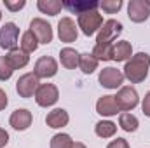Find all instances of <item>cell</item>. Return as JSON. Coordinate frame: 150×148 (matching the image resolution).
Masks as SVG:
<instances>
[{"label":"cell","instance_id":"obj_6","mask_svg":"<svg viewBox=\"0 0 150 148\" xmlns=\"http://www.w3.org/2000/svg\"><path fill=\"white\" fill-rule=\"evenodd\" d=\"M124 26L117 19H107L103 21L98 35H96V44H113V40L122 33Z\"/></svg>","mask_w":150,"mask_h":148},{"label":"cell","instance_id":"obj_34","mask_svg":"<svg viewBox=\"0 0 150 148\" xmlns=\"http://www.w3.org/2000/svg\"><path fill=\"white\" fill-rule=\"evenodd\" d=\"M72 148H87L84 143H80V141H74V145H72Z\"/></svg>","mask_w":150,"mask_h":148},{"label":"cell","instance_id":"obj_17","mask_svg":"<svg viewBox=\"0 0 150 148\" xmlns=\"http://www.w3.org/2000/svg\"><path fill=\"white\" fill-rule=\"evenodd\" d=\"M5 58H7L9 65L12 66V70H21V68H25V66L30 63L28 52H25L21 47H16V49L9 51V54H7Z\"/></svg>","mask_w":150,"mask_h":148},{"label":"cell","instance_id":"obj_33","mask_svg":"<svg viewBox=\"0 0 150 148\" xmlns=\"http://www.w3.org/2000/svg\"><path fill=\"white\" fill-rule=\"evenodd\" d=\"M7 143H9V132L0 127V148H4Z\"/></svg>","mask_w":150,"mask_h":148},{"label":"cell","instance_id":"obj_27","mask_svg":"<svg viewBox=\"0 0 150 148\" xmlns=\"http://www.w3.org/2000/svg\"><path fill=\"white\" fill-rule=\"evenodd\" d=\"M122 5H124L122 0H103V2H100V9H103V12H107V14H117L122 9Z\"/></svg>","mask_w":150,"mask_h":148},{"label":"cell","instance_id":"obj_7","mask_svg":"<svg viewBox=\"0 0 150 148\" xmlns=\"http://www.w3.org/2000/svg\"><path fill=\"white\" fill-rule=\"evenodd\" d=\"M98 80H100L101 87H105V89H120L122 82H124V73L113 66H107L100 72Z\"/></svg>","mask_w":150,"mask_h":148},{"label":"cell","instance_id":"obj_22","mask_svg":"<svg viewBox=\"0 0 150 148\" xmlns=\"http://www.w3.org/2000/svg\"><path fill=\"white\" fill-rule=\"evenodd\" d=\"M94 132H96V136H100L103 140L113 138L115 132H117V124H113L112 120H100L94 125Z\"/></svg>","mask_w":150,"mask_h":148},{"label":"cell","instance_id":"obj_32","mask_svg":"<svg viewBox=\"0 0 150 148\" xmlns=\"http://www.w3.org/2000/svg\"><path fill=\"white\" fill-rule=\"evenodd\" d=\"M9 105V98H7V94H5V91L4 89H0V111L5 110V106Z\"/></svg>","mask_w":150,"mask_h":148},{"label":"cell","instance_id":"obj_10","mask_svg":"<svg viewBox=\"0 0 150 148\" xmlns=\"http://www.w3.org/2000/svg\"><path fill=\"white\" fill-rule=\"evenodd\" d=\"M58 37L65 44H72L79 37V26L72 18H61L58 21Z\"/></svg>","mask_w":150,"mask_h":148},{"label":"cell","instance_id":"obj_28","mask_svg":"<svg viewBox=\"0 0 150 148\" xmlns=\"http://www.w3.org/2000/svg\"><path fill=\"white\" fill-rule=\"evenodd\" d=\"M12 73H14V70H12V66L9 65L7 58H5V56H0V80H2V82L9 80V78L12 77Z\"/></svg>","mask_w":150,"mask_h":148},{"label":"cell","instance_id":"obj_16","mask_svg":"<svg viewBox=\"0 0 150 148\" xmlns=\"http://www.w3.org/2000/svg\"><path fill=\"white\" fill-rule=\"evenodd\" d=\"M96 111L101 115V117H113L117 115L120 108L117 106V101H115V96H101L98 101H96Z\"/></svg>","mask_w":150,"mask_h":148},{"label":"cell","instance_id":"obj_1","mask_svg":"<svg viewBox=\"0 0 150 148\" xmlns=\"http://www.w3.org/2000/svg\"><path fill=\"white\" fill-rule=\"evenodd\" d=\"M150 70V54L147 52H136L131 56L129 61H126L124 66V78H127L131 84H140L149 77Z\"/></svg>","mask_w":150,"mask_h":148},{"label":"cell","instance_id":"obj_35","mask_svg":"<svg viewBox=\"0 0 150 148\" xmlns=\"http://www.w3.org/2000/svg\"><path fill=\"white\" fill-rule=\"evenodd\" d=\"M145 4H147V5L150 7V0H145Z\"/></svg>","mask_w":150,"mask_h":148},{"label":"cell","instance_id":"obj_13","mask_svg":"<svg viewBox=\"0 0 150 148\" xmlns=\"http://www.w3.org/2000/svg\"><path fill=\"white\" fill-rule=\"evenodd\" d=\"M32 122H33V115H32V111L26 110V108H18V110L12 111L11 117H9V124L16 131H26L32 125Z\"/></svg>","mask_w":150,"mask_h":148},{"label":"cell","instance_id":"obj_26","mask_svg":"<svg viewBox=\"0 0 150 148\" xmlns=\"http://www.w3.org/2000/svg\"><path fill=\"white\" fill-rule=\"evenodd\" d=\"M74 140L67 132H58L51 138V148H72Z\"/></svg>","mask_w":150,"mask_h":148},{"label":"cell","instance_id":"obj_4","mask_svg":"<svg viewBox=\"0 0 150 148\" xmlns=\"http://www.w3.org/2000/svg\"><path fill=\"white\" fill-rule=\"evenodd\" d=\"M35 101H37L38 106L42 108H49V106H54L59 99V91L54 84H40L35 92Z\"/></svg>","mask_w":150,"mask_h":148},{"label":"cell","instance_id":"obj_2","mask_svg":"<svg viewBox=\"0 0 150 148\" xmlns=\"http://www.w3.org/2000/svg\"><path fill=\"white\" fill-rule=\"evenodd\" d=\"M101 25H103V16L98 11H89L77 18V26L86 37H93L96 32H100Z\"/></svg>","mask_w":150,"mask_h":148},{"label":"cell","instance_id":"obj_21","mask_svg":"<svg viewBox=\"0 0 150 148\" xmlns=\"http://www.w3.org/2000/svg\"><path fill=\"white\" fill-rule=\"evenodd\" d=\"M98 59L91 54V52H82L80 54V59H79V68L82 70V73L91 75L93 72L98 70Z\"/></svg>","mask_w":150,"mask_h":148},{"label":"cell","instance_id":"obj_31","mask_svg":"<svg viewBox=\"0 0 150 148\" xmlns=\"http://www.w3.org/2000/svg\"><path fill=\"white\" fill-rule=\"evenodd\" d=\"M142 110L145 113V117H150V91L145 94V98L142 101Z\"/></svg>","mask_w":150,"mask_h":148},{"label":"cell","instance_id":"obj_3","mask_svg":"<svg viewBox=\"0 0 150 148\" xmlns=\"http://www.w3.org/2000/svg\"><path fill=\"white\" fill-rule=\"evenodd\" d=\"M115 101H117V106L120 108V111H131L134 110L140 103V96L136 92L134 87L131 85H122L115 96Z\"/></svg>","mask_w":150,"mask_h":148},{"label":"cell","instance_id":"obj_25","mask_svg":"<svg viewBox=\"0 0 150 148\" xmlns=\"http://www.w3.org/2000/svg\"><path fill=\"white\" fill-rule=\"evenodd\" d=\"M19 45H21V49L25 51V52H35L38 49V40L37 37L28 30V32H25L23 35H21V40H19Z\"/></svg>","mask_w":150,"mask_h":148},{"label":"cell","instance_id":"obj_8","mask_svg":"<svg viewBox=\"0 0 150 148\" xmlns=\"http://www.w3.org/2000/svg\"><path fill=\"white\" fill-rule=\"evenodd\" d=\"M18 38H19V28L16 23L9 21L0 28V47L2 49H7V51L16 49Z\"/></svg>","mask_w":150,"mask_h":148},{"label":"cell","instance_id":"obj_9","mask_svg":"<svg viewBox=\"0 0 150 148\" xmlns=\"http://www.w3.org/2000/svg\"><path fill=\"white\" fill-rule=\"evenodd\" d=\"M30 32L37 37L38 44H51L52 42V26L45 21V19H42V18H35V19H32V23H30Z\"/></svg>","mask_w":150,"mask_h":148},{"label":"cell","instance_id":"obj_5","mask_svg":"<svg viewBox=\"0 0 150 148\" xmlns=\"http://www.w3.org/2000/svg\"><path fill=\"white\" fill-rule=\"evenodd\" d=\"M38 85H40L38 77L33 73V72H28V73L21 75V77L18 78V82H16V92L19 94V98L28 99V98L35 96Z\"/></svg>","mask_w":150,"mask_h":148},{"label":"cell","instance_id":"obj_20","mask_svg":"<svg viewBox=\"0 0 150 148\" xmlns=\"http://www.w3.org/2000/svg\"><path fill=\"white\" fill-rule=\"evenodd\" d=\"M37 7L42 14H47V16H58L63 9V2L59 0H38Z\"/></svg>","mask_w":150,"mask_h":148},{"label":"cell","instance_id":"obj_36","mask_svg":"<svg viewBox=\"0 0 150 148\" xmlns=\"http://www.w3.org/2000/svg\"><path fill=\"white\" fill-rule=\"evenodd\" d=\"M0 19H2V11H0Z\"/></svg>","mask_w":150,"mask_h":148},{"label":"cell","instance_id":"obj_15","mask_svg":"<svg viewBox=\"0 0 150 148\" xmlns=\"http://www.w3.org/2000/svg\"><path fill=\"white\" fill-rule=\"evenodd\" d=\"M63 7L68 9L72 14H84V12H89V11H98L100 7V2L96 0H70V2H63Z\"/></svg>","mask_w":150,"mask_h":148},{"label":"cell","instance_id":"obj_23","mask_svg":"<svg viewBox=\"0 0 150 148\" xmlns=\"http://www.w3.org/2000/svg\"><path fill=\"white\" fill-rule=\"evenodd\" d=\"M119 125H120V129L126 131V132H134V131L138 129L140 122H138V118H136L133 113L122 111V113L119 115Z\"/></svg>","mask_w":150,"mask_h":148},{"label":"cell","instance_id":"obj_11","mask_svg":"<svg viewBox=\"0 0 150 148\" xmlns=\"http://www.w3.org/2000/svg\"><path fill=\"white\" fill-rule=\"evenodd\" d=\"M33 73L37 75L38 78H52L58 73V63L54 58L51 56H42L38 58L35 66H33Z\"/></svg>","mask_w":150,"mask_h":148},{"label":"cell","instance_id":"obj_14","mask_svg":"<svg viewBox=\"0 0 150 148\" xmlns=\"http://www.w3.org/2000/svg\"><path fill=\"white\" fill-rule=\"evenodd\" d=\"M68 122H70V115L65 108H54L45 117V124L51 129H63L68 125Z\"/></svg>","mask_w":150,"mask_h":148},{"label":"cell","instance_id":"obj_30","mask_svg":"<svg viewBox=\"0 0 150 148\" xmlns=\"http://www.w3.org/2000/svg\"><path fill=\"white\" fill-rule=\"evenodd\" d=\"M107 148H129V143H127V140H124V138H117V140H113L110 141Z\"/></svg>","mask_w":150,"mask_h":148},{"label":"cell","instance_id":"obj_19","mask_svg":"<svg viewBox=\"0 0 150 148\" xmlns=\"http://www.w3.org/2000/svg\"><path fill=\"white\" fill-rule=\"evenodd\" d=\"M79 59H80V52H77L74 47H63L59 51V61L68 70H75L79 66Z\"/></svg>","mask_w":150,"mask_h":148},{"label":"cell","instance_id":"obj_24","mask_svg":"<svg viewBox=\"0 0 150 148\" xmlns=\"http://www.w3.org/2000/svg\"><path fill=\"white\" fill-rule=\"evenodd\" d=\"M98 61H112L113 44H96L91 52Z\"/></svg>","mask_w":150,"mask_h":148},{"label":"cell","instance_id":"obj_29","mask_svg":"<svg viewBox=\"0 0 150 148\" xmlns=\"http://www.w3.org/2000/svg\"><path fill=\"white\" fill-rule=\"evenodd\" d=\"M4 5H5V9H9L11 12H18V11H21V9L26 5V2H25V0H4Z\"/></svg>","mask_w":150,"mask_h":148},{"label":"cell","instance_id":"obj_12","mask_svg":"<svg viewBox=\"0 0 150 148\" xmlns=\"http://www.w3.org/2000/svg\"><path fill=\"white\" fill-rule=\"evenodd\" d=\"M127 16L133 23H143L150 18V7L145 0H131L127 4Z\"/></svg>","mask_w":150,"mask_h":148},{"label":"cell","instance_id":"obj_18","mask_svg":"<svg viewBox=\"0 0 150 148\" xmlns=\"http://www.w3.org/2000/svg\"><path fill=\"white\" fill-rule=\"evenodd\" d=\"M133 56V45L127 40H120L117 44H113V54H112V61L122 63V61H129Z\"/></svg>","mask_w":150,"mask_h":148}]
</instances>
